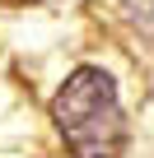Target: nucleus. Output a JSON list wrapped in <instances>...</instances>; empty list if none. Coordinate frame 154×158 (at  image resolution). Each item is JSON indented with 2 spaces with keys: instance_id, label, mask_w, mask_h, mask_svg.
<instances>
[{
  "instance_id": "f257e3e1",
  "label": "nucleus",
  "mask_w": 154,
  "mask_h": 158,
  "mask_svg": "<svg viewBox=\"0 0 154 158\" xmlns=\"http://www.w3.org/2000/svg\"><path fill=\"white\" fill-rule=\"evenodd\" d=\"M51 121L70 158H121L126 153V107L117 93V79L103 65H80L65 74V84L51 98Z\"/></svg>"
}]
</instances>
